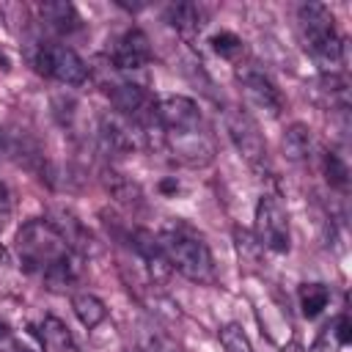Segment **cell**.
Returning <instances> with one entry per match:
<instances>
[{"label": "cell", "instance_id": "6da1fadb", "mask_svg": "<svg viewBox=\"0 0 352 352\" xmlns=\"http://www.w3.org/2000/svg\"><path fill=\"white\" fill-rule=\"evenodd\" d=\"M160 248L165 250L170 267L195 283H209L214 275V261L206 242L184 228H165L160 236Z\"/></svg>", "mask_w": 352, "mask_h": 352}, {"label": "cell", "instance_id": "7a4b0ae2", "mask_svg": "<svg viewBox=\"0 0 352 352\" xmlns=\"http://www.w3.org/2000/svg\"><path fill=\"white\" fill-rule=\"evenodd\" d=\"M297 22H300V36L311 55L322 63V69H333L341 60L344 44L336 33V19L327 6L322 3H302L297 8Z\"/></svg>", "mask_w": 352, "mask_h": 352}, {"label": "cell", "instance_id": "3957f363", "mask_svg": "<svg viewBox=\"0 0 352 352\" xmlns=\"http://www.w3.org/2000/svg\"><path fill=\"white\" fill-rule=\"evenodd\" d=\"M16 250L28 270H47L58 258L69 253L60 234L52 228L50 220H28L16 234Z\"/></svg>", "mask_w": 352, "mask_h": 352}, {"label": "cell", "instance_id": "277c9868", "mask_svg": "<svg viewBox=\"0 0 352 352\" xmlns=\"http://www.w3.org/2000/svg\"><path fill=\"white\" fill-rule=\"evenodd\" d=\"M36 72L63 82V85H82L88 80L85 60L66 44H36V52L30 55Z\"/></svg>", "mask_w": 352, "mask_h": 352}, {"label": "cell", "instance_id": "5b68a950", "mask_svg": "<svg viewBox=\"0 0 352 352\" xmlns=\"http://www.w3.org/2000/svg\"><path fill=\"white\" fill-rule=\"evenodd\" d=\"M256 239L261 248L272 253H289L292 248V231H289V214L283 204L275 195H261L256 204Z\"/></svg>", "mask_w": 352, "mask_h": 352}, {"label": "cell", "instance_id": "8992f818", "mask_svg": "<svg viewBox=\"0 0 352 352\" xmlns=\"http://www.w3.org/2000/svg\"><path fill=\"white\" fill-rule=\"evenodd\" d=\"M226 129H228V138L236 146V151L245 157V162L261 170L267 165V140L258 132V124L248 113L231 107L226 113Z\"/></svg>", "mask_w": 352, "mask_h": 352}, {"label": "cell", "instance_id": "52a82bcc", "mask_svg": "<svg viewBox=\"0 0 352 352\" xmlns=\"http://www.w3.org/2000/svg\"><path fill=\"white\" fill-rule=\"evenodd\" d=\"M165 146L173 151V157L190 168H204L214 157V140L204 126L182 129V132H165Z\"/></svg>", "mask_w": 352, "mask_h": 352}, {"label": "cell", "instance_id": "ba28073f", "mask_svg": "<svg viewBox=\"0 0 352 352\" xmlns=\"http://www.w3.org/2000/svg\"><path fill=\"white\" fill-rule=\"evenodd\" d=\"M151 113H154V121L162 126V132H182V129L204 126L201 110L190 96H179V94L160 96Z\"/></svg>", "mask_w": 352, "mask_h": 352}, {"label": "cell", "instance_id": "9c48e42d", "mask_svg": "<svg viewBox=\"0 0 352 352\" xmlns=\"http://www.w3.org/2000/svg\"><path fill=\"white\" fill-rule=\"evenodd\" d=\"M236 80H239L245 96L250 99V104H256L258 110H264V113L272 116V118L280 116V110H283V96H280L278 85H275L261 69H256V66H242V69L236 72Z\"/></svg>", "mask_w": 352, "mask_h": 352}, {"label": "cell", "instance_id": "30bf717a", "mask_svg": "<svg viewBox=\"0 0 352 352\" xmlns=\"http://www.w3.org/2000/svg\"><path fill=\"white\" fill-rule=\"evenodd\" d=\"M151 60V47H148V36L140 28H129L113 50V66L118 72H138Z\"/></svg>", "mask_w": 352, "mask_h": 352}, {"label": "cell", "instance_id": "8fae6325", "mask_svg": "<svg viewBox=\"0 0 352 352\" xmlns=\"http://www.w3.org/2000/svg\"><path fill=\"white\" fill-rule=\"evenodd\" d=\"M129 242H132L135 253L146 261V270H148L154 286H157V283H165V280L170 278L173 267H170L165 250L160 248V239H157L151 231H146V228H135V231L129 234Z\"/></svg>", "mask_w": 352, "mask_h": 352}, {"label": "cell", "instance_id": "7c38bea8", "mask_svg": "<svg viewBox=\"0 0 352 352\" xmlns=\"http://www.w3.org/2000/svg\"><path fill=\"white\" fill-rule=\"evenodd\" d=\"M107 96H110V104L116 107V113L124 116V118H129V121H138L140 124L143 118L151 116L154 102L135 82H116V85L107 88Z\"/></svg>", "mask_w": 352, "mask_h": 352}, {"label": "cell", "instance_id": "4fadbf2b", "mask_svg": "<svg viewBox=\"0 0 352 352\" xmlns=\"http://www.w3.org/2000/svg\"><path fill=\"white\" fill-rule=\"evenodd\" d=\"M50 223H52V228L60 234V239L66 242L69 250H77V253H82V256L96 253V239H94V234H91V231H88L72 212H66V209H55Z\"/></svg>", "mask_w": 352, "mask_h": 352}, {"label": "cell", "instance_id": "5bb4252c", "mask_svg": "<svg viewBox=\"0 0 352 352\" xmlns=\"http://www.w3.org/2000/svg\"><path fill=\"white\" fill-rule=\"evenodd\" d=\"M41 19L47 22V28H52L55 33H72L80 28V14L72 3L66 0H50L41 3Z\"/></svg>", "mask_w": 352, "mask_h": 352}, {"label": "cell", "instance_id": "9a60e30c", "mask_svg": "<svg viewBox=\"0 0 352 352\" xmlns=\"http://www.w3.org/2000/svg\"><path fill=\"white\" fill-rule=\"evenodd\" d=\"M72 311H74V316L80 319V324L88 327V330L99 327V324L107 319L104 302H102L96 294H91V292H77V294H72Z\"/></svg>", "mask_w": 352, "mask_h": 352}, {"label": "cell", "instance_id": "2e32d148", "mask_svg": "<svg viewBox=\"0 0 352 352\" xmlns=\"http://www.w3.org/2000/svg\"><path fill=\"white\" fill-rule=\"evenodd\" d=\"M280 148H283V157L292 160V162H302V160H308V154H311V129H308L302 121L289 124L286 132H283Z\"/></svg>", "mask_w": 352, "mask_h": 352}, {"label": "cell", "instance_id": "e0dca14e", "mask_svg": "<svg viewBox=\"0 0 352 352\" xmlns=\"http://www.w3.org/2000/svg\"><path fill=\"white\" fill-rule=\"evenodd\" d=\"M297 297H300L302 316L314 319V316H319V314L327 308V302H330V289H327L324 283H319V280H311V283H300Z\"/></svg>", "mask_w": 352, "mask_h": 352}, {"label": "cell", "instance_id": "ac0fdd59", "mask_svg": "<svg viewBox=\"0 0 352 352\" xmlns=\"http://www.w3.org/2000/svg\"><path fill=\"white\" fill-rule=\"evenodd\" d=\"M165 19L176 28V30H182V33H195V30H201V8L195 6V3H173V6H168L165 8Z\"/></svg>", "mask_w": 352, "mask_h": 352}, {"label": "cell", "instance_id": "d6986e66", "mask_svg": "<svg viewBox=\"0 0 352 352\" xmlns=\"http://www.w3.org/2000/svg\"><path fill=\"white\" fill-rule=\"evenodd\" d=\"M41 341L50 352H74V341L69 327L58 316H47L41 324Z\"/></svg>", "mask_w": 352, "mask_h": 352}, {"label": "cell", "instance_id": "ffe728a7", "mask_svg": "<svg viewBox=\"0 0 352 352\" xmlns=\"http://www.w3.org/2000/svg\"><path fill=\"white\" fill-rule=\"evenodd\" d=\"M324 179H327L330 187L346 190V184H349V168H346V162H344L341 154H336V151H327L324 154Z\"/></svg>", "mask_w": 352, "mask_h": 352}, {"label": "cell", "instance_id": "44dd1931", "mask_svg": "<svg viewBox=\"0 0 352 352\" xmlns=\"http://www.w3.org/2000/svg\"><path fill=\"white\" fill-rule=\"evenodd\" d=\"M220 344H223L226 352H253V344H250L248 333L236 322H228V324L220 327Z\"/></svg>", "mask_w": 352, "mask_h": 352}, {"label": "cell", "instance_id": "7402d4cb", "mask_svg": "<svg viewBox=\"0 0 352 352\" xmlns=\"http://www.w3.org/2000/svg\"><path fill=\"white\" fill-rule=\"evenodd\" d=\"M140 352H184V349L168 333L154 330V327H146L140 333Z\"/></svg>", "mask_w": 352, "mask_h": 352}, {"label": "cell", "instance_id": "603a6c76", "mask_svg": "<svg viewBox=\"0 0 352 352\" xmlns=\"http://www.w3.org/2000/svg\"><path fill=\"white\" fill-rule=\"evenodd\" d=\"M209 44H212V50H214L220 58H226V60H236V58L245 52L242 38H239L236 33H231V30H220V33H214Z\"/></svg>", "mask_w": 352, "mask_h": 352}, {"label": "cell", "instance_id": "cb8c5ba5", "mask_svg": "<svg viewBox=\"0 0 352 352\" xmlns=\"http://www.w3.org/2000/svg\"><path fill=\"white\" fill-rule=\"evenodd\" d=\"M110 176H113V179H107V190L116 195V201H121V204H126V206L140 204L143 192H140V187H138L135 182L124 179L121 173H110Z\"/></svg>", "mask_w": 352, "mask_h": 352}, {"label": "cell", "instance_id": "d4e9b609", "mask_svg": "<svg viewBox=\"0 0 352 352\" xmlns=\"http://www.w3.org/2000/svg\"><path fill=\"white\" fill-rule=\"evenodd\" d=\"M234 239H236V250H239V256H245V258H258V253H261V242L256 239L253 231H248V228H234Z\"/></svg>", "mask_w": 352, "mask_h": 352}, {"label": "cell", "instance_id": "484cf974", "mask_svg": "<svg viewBox=\"0 0 352 352\" xmlns=\"http://www.w3.org/2000/svg\"><path fill=\"white\" fill-rule=\"evenodd\" d=\"M52 110H55V118H58V124L69 126V124L74 121V110H77V102H74V96H69V94H58V96H52Z\"/></svg>", "mask_w": 352, "mask_h": 352}, {"label": "cell", "instance_id": "4316f807", "mask_svg": "<svg viewBox=\"0 0 352 352\" xmlns=\"http://www.w3.org/2000/svg\"><path fill=\"white\" fill-rule=\"evenodd\" d=\"M333 336H336L338 346H346V344L352 341V322H349L346 314H341V316L336 319V324H333Z\"/></svg>", "mask_w": 352, "mask_h": 352}, {"label": "cell", "instance_id": "83f0119b", "mask_svg": "<svg viewBox=\"0 0 352 352\" xmlns=\"http://www.w3.org/2000/svg\"><path fill=\"white\" fill-rule=\"evenodd\" d=\"M8 220H11V198L6 190H0V231L8 226Z\"/></svg>", "mask_w": 352, "mask_h": 352}, {"label": "cell", "instance_id": "f1b7e54d", "mask_svg": "<svg viewBox=\"0 0 352 352\" xmlns=\"http://www.w3.org/2000/svg\"><path fill=\"white\" fill-rule=\"evenodd\" d=\"M280 352H305V346H302L300 341H289V344H286Z\"/></svg>", "mask_w": 352, "mask_h": 352}, {"label": "cell", "instance_id": "f546056e", "mask_svg": "<svg viewBox=\"0 0 352 352\" xmlns=\"http://www.w3.org/2000/svg\"><path fill=\"white\" fill-rule=\"evenodd\" d=\"M6 336H8V327H6L3 322H0V338H6Z\"/></svg>", "mask_w": 352, "mask_h": 352}, {"label": "cell", "instance_id": "4dcf8cb0", "mask_svg": "<svg viewBox=\"0 0 352 352\" xmlns=\"http://www.w3.org/2000/svg\"><path fill=\"white\" fill-rule=\"evenodd\" d=\"M14 352H33V349H28V346H14Z\"/></svg>", "mask_w": 352, "mask_h": 352}, {"label": "cell", "instance_id": "1f68e13d", "mask_svg": "<svg viewBox=\"0 0 352 352\" xmlns=\"http://www.w3.org/2000/svg\"><path fill=\"white\" fill-rule=\"evenodd\" d=\"M0 63H3V69H8V60L3 58V52H0Z\"/></svg>", "mask_w": 352, "mask_h": 352}, {"label": "cell", "instance_id": "d6a6232c", "mask_svg": "<svg viewBox=\"0 0 352 352\" xmlns=\"http://www.w3.org/2000/svg\"><path fill=\"white\" fill-rule=\"evenodd\" d=\"M0 148H3V129H0Z\"/></svg>", "mask_w": 352, "mask_h": 352}]
</instances>
